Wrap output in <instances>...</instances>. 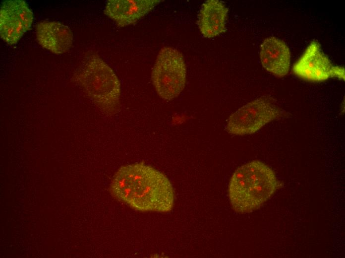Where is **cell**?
I'll return each mask as SVG.
<instances>
[{
  "instance_id": "30bf717a",
  "label": "cell",
  "mask_w": 345,
  "mask_h": 258,
  "mask_svg": "<svg viewBox=\"0 0 345 258\" xmlns=\"http://www.w3.org/2000/svg\"><path fill=\"white\" fill-rule=\"evenodd\" d=\"M39 44L55 54L66 52L71 47L73 34L67 26L57 21H43L36 26Z\"/></svg>"
},
{
  "instance_id": "7a4b0ae2",
  "label": "cell",
  "mask_w": 345,
  "mask_h": 258,
  "mask_svg": "<svg viewBox=\"0 0 345 258\" xmlns=\"http://www.w3.org/2000/svg\"><path fill=\"white\" fill-rule=\"evenodd\" d=\"M273 170L265 163L254 160L238 168L229 186V197L237 212L254 211L268 200L279 187Z\"/></svg>"
},
{
  "instance_id": "5b68a950",
  "label": "cell",
  "mask_w": 345,
  "mask_h": 258,
  "mask_svg": "<svg viewBox=\"0 0 345 258\" xmlns=\"http://www.w3.org/2000/svg\"><path fill=\"white\" fill-rule=\"evenodd\" d=\"M279 114L276 105L268 99L261 97L233 113L228 119L227 129L236 135L253 133L275 119Z\"/></svg>"
},
{
  "instance_id": "6da1fadb",
  "label": "cell",
  "mask_w": 345,
  "mask_h": 258,
  "mask_svg": "<svg viewBox=\"0 0 345 258\" xmlns=\"http://www.w3.org/2000/svg\"><path fill=\"white\" fill-rule=\"evenodd\" d=\"M110 192L117 199L140 211L165 212L173 205V190L169 180L142 163L121 167L113 177Z\"/></svg>"
},
{
  "instance_id": "9c48e42d",
  "label": "cell",
  "mask_w": 345,
  "mask_h": 258,
  "mask_svg": "<svg viewBox=\"0 0 345 258\" xmlns=\"http://www.w3.org/2000/svg\"><path fill=\"white\" fill-rule=\"evenodd\" d=\"M260 59L263 67L279 77L287 75L290 64V53L287 44L275 37L266 38L260 46Z\"/></svg>"
},
{
  "instance_id": "8fae6325",
  "label": "cell",
  "mask_w": 345,
  "mask_h": 258,
  "mask_svg": "<svg viewBox=\"0 0 345 258\" xmlns=\"http://www.w3.org/2000/svg\"><path fill=\"white\" fill-rule=\"evenodd\" d=\"M228 12V8L222 2L206 1L200 12L199 26L201 34L205 37L213 38L224 33Z\"/></svg>"
},
{
  "instance_id": "ba28073f",
  "label": "cell",
  "mask_w": 345,
  "mask_h": 258,
  "mask_svg": "<svg viewBox=\"0 0 345 258\" xmlns=\"http://www.w3.org/2000/svg\"><path fill=\"white\" fill-rule=\"evenodd\" d=\"M161 0H109L104 13L123 27L132 24L150 11Z\"/></svg>"
},
{
  "instance_id": "8992f818",
  "label": "cell",
  "mask_w": 345,
  "mask_h": 258,
  "mask_svg": "<svg viewBox=\"0 0 345 258\" xmlns=\"http://www.w3.org/2000/svg\"><path fill=\"white\" fill-rule=\"evenodd\" d=\"M292 71L298 77L309 81H322L331 77L345 80L344 67L334 65L315 40L310 43L294 64Z\"/></svg>"
},
{
  "instance_id": "3957f363",
  "label": "cell",
  "mask_w": 345,
  "mask_h": 258,
  "mask_svg": "<svg viewBox=\"0 0 345 258\" xmlns=\"http://www.w3.org/2000/svg\"><path fill=\"white\" fill-rule=\"evenodd\" d=\"M73 78L103 112L112 115L117 111L120 82L112 68L98 55L92 54L85 58Z\"/></svg>"
},
{
  "instance_id": "52a82bcc",
  "label": "cell",
  "mask_w": 345,
  "mask_h": 258,
  "mask_svg": "<svg viewBox=\"0 0 345 258\" xmlns=\"http://www.w3.org/2000/svg\"><path fill=\"white\" fill-rule=\"evenodd\" d=\"M33 14L23 0H8L1 3L0 9V38L7 44H16L30 29Z\"/></svg>"
},
{
  "instance_id": "277c9868",
  "label": "cell",
  "mask_w": 345,
  "mask_h": 258,
  "mask_svg": "<svg viewBox=\"0 0 345 258\" xmlns=\"http://www.w3.org/2000/svg\"><path fill=\"white\" fill-rule=\"evenodd\" d=\"M186 74V65L181 53L174 48H162L151 75L158 94L166 100L177 97L185 87Z\"/></svg>"
}]
</instances>
